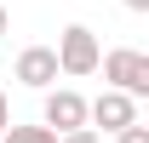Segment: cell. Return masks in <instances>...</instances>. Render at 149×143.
Masks as SVG:
<instances>
[{
	"label": "cell",
	"mask_w": 149,
	"mask_h": 143,
	"mask_svg": "<svg viewBox=\"0 0 149 143\" xmlns=\"http://www.w3.org/2000/svg\"><path fill=\"white\" fill-rule=\"evenodd\" d=\"M40 126L52 137H69V132H86V97L69 86H52L46 92V109H40Z\"/></svg>",
	"instance_id": "3957f363"
},
{
	"label": "cell",
	"mask_w": 149,
	"mask_h": 143,
	"mask_svg": "<svg viewBox=\"0 0 149 143\" xmlns=\"http://www.w3.org/2000/svg\"><path fill=\"white\" fill-rule=\"evenodd\" d=\"M6 126H12V103H6V92H0V137H6Z\"/></svg>",
	"instance_id": "9c48e42d"
},
{
	"label": "cell",
	"mask_w": 149,
	"mask_h": 143,
	"mask_svg": "<svg viewBox=\"0 0 149 143\" xmlns=\"http://www.w3.org/2000/svg\"><path fill=\"white\" fill-rule=\"evenodd\" d=\"M52 57H57V74H97V57H103V46H97V35L86 29V23H69L63 35H57V46H52Z\"/></svg>",
	"instance_id": "7a4b0ae2"
},
{
	"label": "cell",
	"mask_w": 149,
	"mask_h": 143,
	"mask_svg": "<svg viewBox=\"0 0 149 143\" xmlns=\"http://www.w3.org/2000/svg\"><path fill=\"white\" fill-rule=\"evenodd\" d=\"M57 143H103V137H97L92 126H86V132H69V137H57Z\"/></svg>",
	"instance_id": "ba28073f"
},
{
	"label": "cell",
	"mask_w": 149,
	"mask_h": 143,
	"mask_svg": "<svg viewBox=\"0 0 149 143\" xmlns=\"http://www.w3.org/2000/svg\"><path fill=\"white\" fill-rule=\"evenodd\" d=\"M97 69H103V80H109V92H120V97H149V57L132 52V46H120V52H103L97 57Z\"/></svg>",
	"instance_id": "6da1fadb"
},
{
	"label": "cell",
	"mask_w": 149,
	"mask_h": 143,
	"mask_svg": "<svg viewBox=\"0 0 149 143\" xmlns=\"http://www.w3.org/2000/svg\"><path fill=\"white\" fill-rule=\"evenodd\" d=\"M0 143H57L52 132H46V126H6V137Z\"/></svg>",
	"instance_id": "8992f818"
},
{
	"label": "cell",
	"mask_w": 149,
	"mask_h": 143,
	"mask_svg": "<svg viewBox=\"0 0 149 143\" xmlns=\"http://www.w3.org/2000/svg\"><path fill=\"white\" fill-rule=\"evenodd\" d=\"M126 12H149V0H126Z\"/></svg>",
	"instance_id": "30bf717a"
},
{
	"label": "cell",
	"mask_w": 149,
	"mask_h": 143,
	"mask_svg": "<svg viewBox=\"0 0 149 143\" xmlns=\"http://www.w3.org/2000/svg\"><path fill=\"white\" fill-rule=\"evenodd\" d=\"M0 40H6V6H0Z\"/></svg>",
	"instance_id": "8fae6325"
},
{
	"label": "cell",
	"mask_w": 149,
	"mask_h": 143,
	"mask_svg": "<svg viewBox=\"0 0 149 143\" xmlns=\"http://www.w3.org/2000/svg\"><path fill=\"white\" fill-rule=\"evenodd\" d=\"M86 120L103 126V132H126V126H138V103L120 97V92H103L97 103H86ZM103 132H97V137H103Z\"/></svg>",
	"instance_id": "277c9868"
},
{
	"label": "cell",
	"mask_w": 149,
	"mask_h": 143,
	"mask_svg": "<svg viewBox=\"0 0 149 143\" xmlns=\"http://www.w3.org/2000/svg\"><path fill=\"white\" fill-rule=\"evenodd\" d=\"M17 80L35 86V92H52L57 86V57H52V46H23V52H17Z\"/></svg>",
	"instance_id": "5b68a950"
},
{
	"label": "cell",
	"mask_w": 149,
	"mask_h": 143,
	"mask_svg": "<svg viewBox=\"0 0 149 143\" xmlns=\"http://www.w3.org/2000/svg\"><path fill=\"white\" fill-rule=\"evenodd\" d=\"M115 143H149V126H143V120L126 126V132H115Z\"/></svg>",
	"instance_id": "52a82bcc"
}]
</instances>
